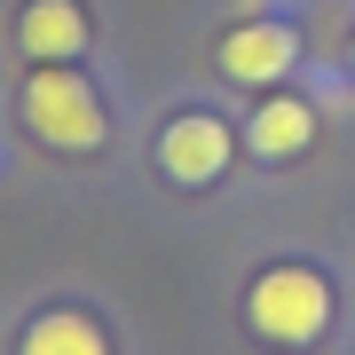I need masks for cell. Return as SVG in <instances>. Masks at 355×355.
Segmentation results:
<instances>
[{
    "label": "cell",
    "mask_w": 355,
    "mask_h": 355,
    "mask_svg": "<svg viewBox=\"0 0 355 355\" xmlns=\"http://www.w3.org/2000/svg\"><path fill=\"white\" fill-rule=\"evenodd\" d=\"M16 355H111V340H103V324L87 308H48V316L24 324Z\"/></svg>",
    "instance_id": "52a82bcc"
},
{
    "label": "cell",
    "mask_w": 355,
    "mask_h": 355,
    "mask_svg": "<svg viewBox=\"0 0 355 355\" xmlns=\"http://www.w3.org/2000/svg\"><path fill=\"white\" fill-rule=\"evenodd\" d=\"M87 40H95L87 0H24V8H16V48H24V64H79Z\"/></svg>",
    "instance_id": "5b68a950"
},
{
    "label": "cell",
    "mask_w": 355,
    "mask_h": 355,
    "mask_svg": "<svg viewBox=\"0 0 355 355\" xmlns=\"http://www.w3.org/2000/svg\"><path fill=\"white\" fill-rule=\"evenodd\" d=\"M237 127H229L221 111H205V103H182L174 119L158 127L150 142V158H158V174L174 182V190H214V182L229 174V158H237Z\"/></svg>",
    "instance_id": "3957f363"
},
{
    "label": "cell",
    "mask_w": 355,
    "mask_h": 355,
    "mask_svg": "<svg viewBox=\"0 0 355 355\" xmlns=\"http://www.w3.org/2000/svg\"><path fill=\"white\" fill-rule=\"evenodd\" d=\"M308 142H316V103L292 95V87H261L253 119H245V150L268 158V166H284V158H300Z\"/></svg>",
    "instance_id": "8992f818"
},
{
    "label": "cell",
    "mask_w": 355,
    "mask_h": 355,
    "mask_svg": "<svg viewBox=\"0 0 355 355\" xmlns=\"http://www.w3.org/2000/svg\"><path fill=\"white\" fill-rule=\"evenodd\" d=\"M300 55H308V40L292 16H245V24H229L221 32V48H214V64L221 79H237V87H284L292 71H300Z\"/></svg>",
    "instance_id": "277c9868"
},
{
    "label": "cell",
    "mask_w": 355,
    "mask_h": 355,
    "mask_svg": "<svg viewBox=\"0 0 355 355\" xmlns=\"http://www.w3.org/2000/svg\"><path fill=\"white\" fill-rule=\"evenodd\" d=\"M16 119L40 150H64V158H95L111 142V111H103V87L79 64H32L24 87H16Z\"/></svg>",
    "instance_id": "6da1fadb"
},
{
    "label": "cell",
    "mask_w": 355,
    "mask_h": 355,
    "mask_svg": "<svg viewBox=\"0 0 355 355\" xmlns=\"http://www.w3.org/2000/svg\"><path fill=\"white\" fill-rule=\"evenodd\" d=\"M300 40H308L316 55H347V40H355L347 0H316V8H308V24H300Z\"/></svg>",
    "instance_id": "ba28073f"
},
{
    "label": "cell",
    "mask_w": 355,
    "mask_h": 355,
    "mask_svg": "<svg viewBox=\"0 0 355 355\" xmlns=\"http://www.w3.org/2000/svg\"><path fill=\"white\" fill-rule=\"evenodd\" d=\"M340 64H347V79H355V40H347V55H340Z\"/></svg>",
    "instance_id": "9c48e42d"
},
{
    "label": "cell",
    "mask_w": 355,
    "mask_h": 355,
    "mask_svg": "<svg viewBox=\"0 0 355 355\" xmlns=\"http://www.w3.org/2000/svg\"><path fill=\"white\" fill-rule=\"evenodd\" d=\"M331 316H340V292H331V277L316 261H268L253 284H245V324L261 331L268 347H316Z\"/></svg>",
    "instance_id": "7a4b0ae2"
}]
</instances>
